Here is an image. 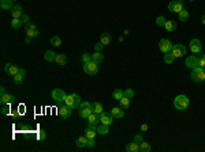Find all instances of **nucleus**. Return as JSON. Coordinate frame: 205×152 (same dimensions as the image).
I'll return each mask as SVG.
<instances>
[{"label":"nucleus","mask_w":205,"mask_h":152,"mask_svg":"<svg viewBox=\"0 0 205 152\" xmlns=\"http://www.w3.org/2000/svg\"><path fill=\"white\" fill-rule=\"evenodd\" d=\"M92 113H93L92 103L86 102V101H85V102H82L80 104V107H78V114H80V117H81V118H84V120H86Z\"/></svg>","instance_id":"obj_1"},{"label":"nucleus","mask_w":205,"mask_h":152,"mask_svg":"<svg viewBox=\"0 0 205 152\" xmlns=\"http://www.w3.org/2000/svg\"><path fill=\"white\" fill-rule=\"evenodd\" d=\"M191 80L195 82V83H201V82L205 80V71L201 66H195V68L191 69Z\"/></svg>","instance_id":"obj_2"},{"label":"nucleus","mask_w":205,"mask_h":152,"mask_svg":"<svg viewBox=\"0 0 205 152\" xmlns=\"http://www.w3.org/2000/svg\"><path fill=\"white\" fill-rule=\"evenodd\" d=\"M64 103L67 104V106L72 107V109H78L82 102H81V98L78 94H71V95H67V97H66Z\"/></svg>","instance_id":"obj_3"},{"label":"nucleus","mask_w":205,"mask_h":152,"mask_svg":"<svg viewBox=\"0 0 205 152\" xmlns=\"http://www.w3.org/2000/svg\"><path fill=\"white\" fill-rule=\"evenodd\" d=\"M174 106L178 110H185L189 106V98L186 95H178L174 99Z\"/></svg>","instance_id":"obj_4"},{"label":"nucleus","mask_w":205,"mask_h":152,"mask_svg":"<svg viewBox=\"0 0 205 152\" xmlns=\"http://www.w3.org/2000/svg\"><path fill=\"white\" fill-rule=\"evenodd\" d=\"M84 71H85V74H88L90 76H94L97 72H99V64H96L94 61L85 63V64H84Z\"/></svg>","instance_id":"obj_5"},{"label":"nucleus","mask_w":205,"mask_h":152,"mask_svg":"<svg viewBox=\"0 0 205 152\" xmlns=\"http://www.w3.org/2000/svg\"><path fill=\"white\" fill-rule=\"evenodd\" d=\"M171 53L175 56V59H179V57H183L186 55V46L182 45V44H176V45L172 46Z\"/></svg>","instance_id":"obj_6"},{"label":"nucleus","mask_w":205,"mask_h":152,"mask_svg":"<svg viewBox=\"0 0 205 152\" xmlns=\"http://www.w3.org/2000/svg\"><path fill=\"white\" fill-rule=\"evenodd\" d=\"M71 112H72V107L67 106V104H59L58 106V114L63 118H68L71 116Z\"/></svg>","instance_id":"obj_7"},{"label":"nucleus","mask_w":205,"mask_h":152,"mask_svg":"<svg viewBox=\"0 0 205 152\" xmlns=\"http://www.w3.org/2000/svg\"><path fill=\"white\" fill-rule=\"evenodd\" d=\"M66 93L62 90V88H55V90H52V98L56 101V102H59V103H62V102H64V99H66Z\"/></svg>","instance_id":"obj_8"},{"label":"nucleus","mask_w":205,"mask_h":152,"mask_svg":"<svg viewBox=\"0 0 205 152\" xmlns=\"http://www.w3.org/2000/svg\"><path fill=\"white\" fill-rule=\"evenodd\" d=\"M159 49H160V52H163V53H168V52H171V49H172V44H171V41L167 40V38L162 40V41L159 42Z\"/></svg>","instance_id":"obj_9"},{"label":"nucleus","mask_w":205,"mask_h":152,"mask_svg":"<svg viewBox=\"0 0 205 152\" xmlns=\"http://www.w3.org/2000/svg\"><path fill=\"white\" fill-rule=\"evenodd\" d=\"M26 34L31 38L34 37H39L40 36V31L37 30V26L34 23H31V22H29V23H26Z\"/></svg>","instance_id":"obj_10"},{"label":"nucleus","mask_w":205,"mask_h":152,"mask_svg":"<svg viewBox=\"0 0 205 152\" xmlns=\"http://www.w3.org/2000/svg\"><path fill=\"white\" fill-rule=\"evenodd\" d=\"M113 118L115 117L112 116L111 112H103L101 114H100V122L101 124H105V125H111V124L113 122Z\"/></svg>","instance_id":"obj_11"},{"label":"nucleus","mask_w":205,"mask_h":152,"mask_svg":"<svg viewBox=\"0 0 205 152\" xmlns=\"http://www.w3.org/2000/svg\"><path fill=\"white\" fill-rule=\"evenodd\" d=\"M185 7H183V4H182L181 2H178V0H172L171 3L168 4V10L171 12H176V14H179V12L182 11Z\"/></svg>","instance_id":"obj_12"},{"label":"nucleus","mask_w":205,"mask_h":152,"mask_svg":"<svg viewBox=\"0 0 205 152\" xmlns=\"http://www.w3.org/2000/svg\"><path fill=\"white\" fill-rule=\"evenodd\" d=\"M190 50L194 53V55L201 53V41L197 40V38H193V40L190 41Z\"/></svg>","instance_id":"obj_13"},{"label":"nucleus","mask_w":205,"mask_h":152,"mask_svg":"<svg viewBox=\"0 0 205 152\" xmlns=\"http://www.w3.org/2000/svg\"><path fill=\"white\" fill-rule=\"evenodd\" d=\"M185 64L187 68H195V66H198V57L197 56H189V57H186V61H185Z\"/></svg>","instance_id":"obj_14"},{"label":"nucleus","mask_w":205,"mask_h":152,"mask_svg":"<svg viewBox=\"0 0 205 152\" xmlns=\"http://www.w3.org/2000/svg\"><path fill=\"white\" fill-rule=\"evenodd\" d=\"M4 71L7 72L8 75H12V76H15L19 72V68H18L15 64H11V63H7V64L4 65Z\"/></svg>","instance_id":"obj_15"},{"label":"nucleus","mask_w":205,"mask_h":152,"mask_svg":"<svg viewBox=\"0 0 205 152\" xmlns=\"http://www.w3.org/2000/svg\"><path fill=\"white\" fill-rule=\"evenodd\" d=\"M97 135V125H89L85 129V136L88 139H94Z\"/></svg>","instance_id":"obj_16"},{"label":"nucleus","mask_w":205,"mask_h":152,"mask_svg":"<svg viewBox=\"0 0 205 152\" xmlns=\"http://www.w3.org/2000/svg\"><path fill=\"white\" fill-rule=\"evenodd\" d=\"M111 41H112L111 34H109V33H107V31H104V33H101V36H100V42H101L104 46L109 45V44H111Z\"/></svg>","instance_id":"obj_17"},{"label":"nucleus","mask_w":205,"mask_h":152,"mask_svg":"<svg viewBox=\"0 0 205 152\" xmlns=\"http://www.w3.org/2000/svg\"><path fill=\"white\" fill-rule=\"evenodd\" d=\"M14 101H15V97L12 94H4L0 97V103L2 104H10Z\"/></svg>","instance_id":"obj_18"},{"label":"nucleus","mask_w":205,"mask_h":152,"mask_svg":"<svg viewBox=\"0 0 205 152\" xmlns=\"http://www.w3.org/2000/svg\"><path fill=\"white\" fill-rule=\"evenodd\" d=\"M86 121L89 125H99L100 124V114H96V113H92L89 117L86 118Z\"/></svg>","instance_id":"obj_19"},{"label":"nucleus","mask_w":205,"mask_h":152,"mask_svg":"<svg viewBox=\"0 0 205 152\" xmlns=\"http://www.w3.org/2000/svg\"><path fill=\"white\" fill-rule=\"evenodd\" d=\"M111 113H112V116L115 117V118H122L123 116H125V109H122L121 106H116V107H112L111 109Z\"/></svg>","instance_id":"obj_20"},{"label":"nucleus","mask_w":205,"mask_h":152,"mask_svg":"<svg viewBox=\"0 0 205 152\" xmlns=\"http://www.w3.org/2000/svg\"><path fill=\"white\" fill-rule=\"evenodd\" d=\"M25 74H26V72H25V69H23V68H19V72H18V74L14 76V83H15V84H21L22 82H23Z\"/></svg>","instance_id":"obj_21"},{"label":"nucleus","mask_w":205,"mask_h":152,"mask_svg":"<svg viewBox=\"0 0 205 152\" xmlns=\"http://www.w3.org/2000/svg\"><path fill=\"white\" fill-rule=\"evenodd\" d=\"M126 151H127V152H138V151H140V144L135 142V141L129 142V144L126 145Z\"/></svg>","instance_id":"obj_22"},{"label":"nucleus","mask_w":205,"mask_h":152,"mask_svg":"<svg viewBox=\"0 0 205 152\" xmlns=\"http://www.w3.org/2000/svg\"><path fill=\"white\" fill-rule=\"evenodd\" d=\"M22 14H23V11H22V7L21 6H14L11 10V15L12 18H21Z\"/></svg>","instance_id":"obj_23"},{"label":"nucleus","mask_w":205,"mask_h":152,"mask_svg":"<svg viewBox=\"0 0 205 152\" xmlns=\"http://www.w3.org/2000/svg\"><path fill=\"white\" fill-rule=\"evenodd\" d=\"M86 144H88V137H86V136H80V137L77 139V141H75V145H77L78 148L86 147Z\"/></svg>","instance_id":"obj_24"},{"label":"nucleus","mask_w":205,"mask_h":152,"mask_svg":"<svg viewBox=\"0 0 205 152\" xmlns=\"http://www.w3.org/2000/svg\"><path fill=\"white\" fill-rule=\"evenodd\" d=\"M56 55H58V53H55V52H53V50H47V52L44 53V59H45L47 61L52 63V61H55V59H56Z\"/></svg>","instance_id":"obj_25"},{"label":"nucleus","mask_w":205,"mask_h":152,"mask_svg":"<svg viewBox=\"0 0 205 152\" xmlns=\"http://www.w3.org/2000/svg\"><path fill=\"white\" fill-rule=\"evenodd\" d=\"M55 63L58 65H66V63H67V57H66V55H63V53H60V55H56Z\"/></svg>","instance_id":"obj_26"},{"label":"nucleus","mask_w":205,"mask_h":152,"mask_svg":"<svg viewBox=\"0 0 205 152\" xmlns=\"http://www.w3.org/2000/svg\"><path fill=\"white\" fill-rule=\"evenodd\" d=\"M92 61H94L96 64H100V63L104 61V56L101 55V52H94L92 55Z\"/></svg>","instance_id":"obj_27"},{"label":"nucleus","mask_w":205,"mask_h":152,"mask_svg":"<svg viewBox=\"0 0 205 152\" xmlns=\"http://www.w3.org/2000/svg\"><path fill=\"white\" fill-rule=\"evenodd\" d=\"M164 27H166V30L168 31V33H171V31H174L176 28V22L175 21H167Z\"/></svg>","instance_id":"obj_28"},{"label":"nucleus","mask_w":205,"mask_h":152,"mask_svg":"<svg viewBox=\"0 0 205 152\" xmlns=\"http://www.w3.org/2000/svg\"><path fill=\"white\" fill-rule=\"evenodd\" d=\"M92 107H93V113H96V114H101L104 112V107H103V104L100 102L92 103Z\"/></svg>","instance_id":"obj_29"},{"label":"nucleus","mask_w":205,"mask_h":152,"mask_svg":"<svg viewBox=\"0 0 205 152\" xmlns=\"http://www.w3.org/2000/svg\"><path fill=\"white\" fill-rule=\"evenodd\" d=\"M174 61H175V56L172 55L171 52L164 53V63H166V64H172Z\"/></svg>","instance_id":"obj_30"},{"label":"nucleus","mask_w":205,"mask_h":152,"mask_svg":"<svg viewBox=\"0 0 205 152\" xmlns=\"http://www.w3.org/2000/svg\"><path fill=\"white\" fill-rule=\"evenodd\" d=\"M108 126H109V125H105V124H101V125H97V133H99V135H107V133L109 132Z\"/></svg>","instance_id":"obj_31"},{"label":"nucleus","mask_w":205,"mask_h":152,"mask_svg":"<svg viewBox=\"0 0 205 152\" xmlns=\"http://www.w3.org/2000/svg\"><path fill=\"white\" fill-rule=\"evenodd\" d=\"M178 18H179V21L181 22H186L189 19V11L186 8H183L181 12L178 14Z\"/></svg>","instance_id":"obj_32"},{"label":"nucleus","mask_w":205,"mask_h":152,"mask_svg":"<svg viewBox=\"0 0 205 152\" xmlns=\"http://www.w3.org/2000/svg\"><path fill=\"white\" fill-rule=\"evenodd\" d=\"M119 103H121V107H122V109H129V107H130V98L123 97L122 99L119 101Z\"/></svg>","instance_id":"obj_33"},{"label":"nucleus","mask_w":205,"mask_h":152,"mask_svg":"<svg viewBox=\"0 0 205 152\" xmlns=\"http://www.w3.org/2000/svg\"><path fill=\"white\" fill-rule=\"evenodd\" d=\"M0 7H2V10H4V11H7V10H12V2L11 0H7V2H2L0 3Z\"/></svg>","instance_id":"obj_34"},{"label":"nucleus","mask_w":205,"mask_h":152,"mask_svg":"<svg viewBox=\"0 0 205 152\" xmlns=\"http://www.w3.org/2000/svg\"><path fill=\"white\" fill-rule=\"evenodd\" d=\"M22 23L23 22L21 21V18H12V21H11V27L12 28H19L22 26Z\"/></svg>","instance_id":"obj_35"},{"label":"nucleus","mask_w":205,"mask_h":152,"mask_svg":"<svg viewBox=\"0 0 205 152\" xmlns=\"http://www.w3.org/2000/svg\"><path fill=\"white\" fill-rule=\"evenodd\" d=\"M125 97V94H123V91L122 90H113V93H112V98L113 99H116V101H121L122 98Z\"/></svg>","instance_id":"obj_36"},{"label":"nucleus","mask_w":205,"mask_h":152,"mask_svg":"<svg viewBox=\"0 0 205 152\" xmlns=\"http://www.w3.org/2000/svg\"><path fill=\"white\" fill-rule=\"evenodd\" d=\"M140 151L141 152H149L150 151V144H148V142H145V141H141L140 142Z\"/></svg>","instance_id":"obj_37"},{"label":"nucleus","mask_w":205,"mask_h":152,"mask_svg":"<svg viewBox=\"0 0 205 152\" xmlns=\"http://www.w3.org/2000/svg\"><path fill=\"white\" fill-rule=\"evenodd\" d=\"M18 129H19L21 132H25V133H27L29 131H31V126L30 125H26V124H18Z\"/></svg>","instance_id":"obj_38"},{"label":"nucleus","mask_w":205,"mask_h":152,"mask_svg":"<svg viewBox=\"0 0 205 152\" xmlns=\"http://www.w3.org/2000/svg\"><path fill=\"white\" fill-rule=\"evenodd\" d=\"M51 44H52V46H60V44H62V40H60V37H58V36H53L51 38Z\"/></svg>","instance_id":"obj_39"},{"label":"nucleus","mask_w":205,"mask_h":152,"mask_svg":"<svg viewBox=\"0 0 205 152\" xmlns=\"http://www.w3.org/2000/svg\"><path fill=\"white\" fill-rule=\"evenodd\" d=\"M200 57H198V66L201 68H205V53H198Z\"/></svg>","instance_id":"obj_40"},{"label":"nucleus","mask_w":205,"mask_h":152,"mask_svg":"<svg viewBox=\"0 0 205 152\" xmlns=\"http://www.w3.org/2000/svg\"><path fill=\"white\" fill-rule=\"evenodd\" d=\"M36 137H37V140L39 141H43V140H45V137H47V135H45V131H39L37 132V135H36Z\"/></svg>","instance_id":"obj_41"},{"label":"nucleus","mask_w":205,"mask_h":152,"mask_svg":"<svg viewBox=\"0 0 205 152\" xmlns=\"http://www.w3.org/2000/svg\"><path fill=\"white\" fill-rule=\"evenodd\" d=\"M82 61H84V64L85 63L92 61V55H90V53H84V55H82Z\"/></svg>","instance_id":"obj_42"},{"label":"nucleus","mask_w":205,"mask_h":152,"mask_svg":"<svg viewBox=\"0 0 205 152\" xmlns=\"http://www.w3.org/2000/svg\"><path fill=\"white\" fill-rule=\"evenodd\" d=\"M166 18L164 17H157L156 18V25L157 26H164V25H166Z\"/></svg>","instance_id":"obj_43"},{"label":"nucleus","mask_w":205,"mask_h":152,"mask_svg":"<svg viewBox=\"0 0 205 152\" xmlns=\"http://www.w3.org/2000/svg\"><path fill=\"white\" fill-rule=\"evenodd\" d=\"M123 94H125V97L130 98V99L134 97V91L131 90V88H127V90H125V91H123Z\"/></svg>","instance_id":"obj_44"},{"label":"nucleus","mask_w":205,"mask_h":152,"mask_svg":"<svg viewBox=\"0 0 205 152\" xmlns=\"http://www.w3.org/2000/svg\"><path fill=\"white\" fill-rule=\"evenodd\" d=\"M8 112H10V106H8V104H3V107H2V114H3V116H7Z\"/></svg>","instance_id":"obj_45"},{"label":"nucleus","mask_w":205,"mask_h":152,"mask_svg":"<svg viewBox=\"0 0 205 152\" xmlns=\"http://www.w3.org/2000/svg\"><path fill=\"white\" fill-rule=\"evenodd\" d=\"M21 21L23 22L25 25H26V23H29V22H30V19H29V15H26V14H22V17H21Z\"/></svg>","instance_id":"obj_46"},{"label":"nucleus","mask_w":205,"mask_h":152,"mask_svg":"<svg viewBox=\"0 0 205 152\" xmlns=\"http://www.w3.org/2000/svg\"><path fill=\"white\" fill-rule=\"evenodd\" d=\"M94 144H96L94 139H88V144H86V147H88V148H93V147H94Z\"/></svg>","instance_id":"obj_47"},{"label":"nucleus","mask_w":205,"mask_h":152,"mask_svg":"<svg viewBox=\"0 0 205 152\" xmlns=\"http://www.w3.org/2000/svg\"><path fill=\"white\" fill-rule=\"evenodd\" d=\"M103 48H104V45H103L101 42H99V44H96V45H94V50H96V52H101Z\"/></svg>","instance_id":"obj_48"},{"label":"nucleus","mask_w":205,"mask_h":152,"mask_svg":"<svg viewBox=\"0 0 205 152\" xmlns=\"http://www.w3.org/2000/svg\"><path fill=\"white\" fill-rule=\"evenodd\" d=\"M134 141L140 144V142L142 141V136H141V135H135V136H134Z\"/></svg>","instance_id":"obj_49"},{"label":"nucleus","mask_w":205,"mask_h":152,"mask_svg":"<svg viewBox=\"0 0 205 152\" xmlns=\"http://www.w3.org/2000/svg\"><path fill=\"white\" fill-rule=\"evenodd\" d=\"M141 131H142V132H146L148 131V125H146V124H142V125H141Z\"/></svg>","instance_id":"obj_50"},{"label":"nucleus","mask_w":205,"mask_h":152,"mask_svg":"<svg viewBox=\"0 0 205 152\" xmlns=\"http://www.w3.org/2000/svg\"><path fill=\"white\" fill-rule=\"evenodd\" d=\"M6 94V88L4 87H0V97H2V95H4Z\"/></svg>","instance_id":"obj_51"},{"label":"nucleus","mask_w":205,"mask_h":152,"mask_svg":"<svg viewBox=\"0 0 205 152\" xmlns=\"http://www.w3.org/2000/svg\"><path fill=\"white\" fill-rule=\"evenodd\" d=\"M30 41H31V37L27 36L26 38H25V42H26V44H30Z\"/></svg>","instance_id":"obj_52"},{"label":"nucleus","mask_w":205,"mask_h":152,"mask_svg":"<svg viewBox=\"0 0 205 152\" xmlns=\"http://www.w3.org/2000/svg\"><path fill=\"white\" fill-rule=\"evenodd\" d=\"M201 22H203V25H204V26H205V14L203 15V18H201Z\"/></svg>","instance_id":"obj_53"},{"label":"nucleus","mask_w":205,"mask_h":152,"mask_svg":"<svg viewBox=\"0 0 205 152\" xmlns=\"http://www.w3.org/2000/svg\"><path fill=\"white\" fill-rule=\"evenodd\" d=\"M2 2H7V0H0V3H2ZM11 2H12V0H11Z\"/></svg>","instance_id":"obj_54"},{"label":"nucleus","mask_w":205,"mask_h":152,"mask_svg":"<svg viewBox=\"0 0 205 152\" xmlns=\"http://www.w3.org/2000/svg\"><path fill=\"white\" fill-rule=\"evenodd\" d=\"M178 2H181V3H182V2H183V0H178Z\"/></svg>","instance_id":"obj_55"},{"label":"nucleus","mask_w":205,"mask_h":152,"mask_svg":"<svg viewBox=\"0 0 205 152\" xmlns=\"http://www.w3.org/2000/svg\"><path fill=\"white\" fill-rule=\"evenodd\" d=\"M190 2H194V0H190Z\"/></svg>","instance_id":"obj_56"}]
</instances>
